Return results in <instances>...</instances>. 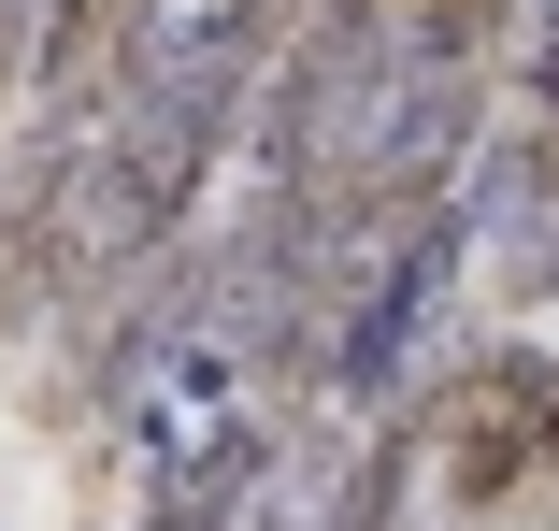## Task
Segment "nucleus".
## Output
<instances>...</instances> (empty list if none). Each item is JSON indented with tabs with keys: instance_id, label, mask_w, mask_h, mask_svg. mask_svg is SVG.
Returning a JSON list of instances; mask_svg holds the SVG:
<instances>
[{
	"instance_id": "3",
	"label": "nucleus",
	"mask_w": 559,
	"mask_h": 531,
	"mask_svg": "<svg viewBox=\"0 0 559 531\" xmlns=\"http://www.w3.org/2000/svg\"><path fill=\"white\" fill-rule=\"evenodd\" d=\"M502 116L559 144V0H502Z\"/></svg>"
},
{
	"instance_id": "5",
	"label": "nucleus",
	"mask_w": 559,
	"mask_h": 531,
	"mask_svg": "<svg viewBox=\"0 0 559 531\" xmlns=\"http://www.w3.org/2000/svg\"><path fill=\"white\" fill-rule=\"evenodd\" d=\"M545 488H559V432H545Z\"/></svg>"
},
{
	"instance_id": "1",
	"label": "nucleus",
	"mask_w": 559,
	"mask_h": 531,
	"mask_svg": "<svg viewBox=\"0 0 559 531\" xmlns=\"http://www.w3.org/2000/svg\"><path fill=\"white\" fill-rule=\"evenodd\" d=\"M545 432H559V359L531 331H488L460 374H444V402H430V446H444L430 488L460 517H502V503L545 488Z\"/></svg>"
},
{
	"instance_id": "2",
	"label": "nucleus",
	"mask_w": 559,
	"mask_h": 531,
	"mask_svg": "<svg viewBox=\"0 0 559 531\" xmlns=\"http://www.w3.org/2000/svg\"><path fill=\"white\" fill-rule=\"evenodd\" d=\"M474 259H488V302H516V316H545L559 302V144L545 130H488L474 144Z\"/></svg>"
},
{
	"instance_id": "4",
	"label": "nucleus",
	"mask_w": 559,
	"mask_h": 531,
	"mask_svg": "<svg viewBox=\"0 0 559 531\" xmlns=\"http://www.w3.org/2000/svg\"><path fill=\"white\" fill-rule=\"evenodd\" d=\"M130 15H158V0H116V30H130Z\"/></svg>"
}]
</instances>
